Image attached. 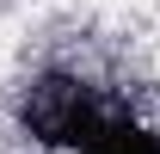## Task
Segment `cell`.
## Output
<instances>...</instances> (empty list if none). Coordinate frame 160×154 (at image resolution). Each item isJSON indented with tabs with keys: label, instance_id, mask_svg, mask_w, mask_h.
I'll return each instance as SVG.
<instances>
[{
	"label": "cell",
	"instance_id": "1",
	"mask_svg": "<svg viewBox=\"0 0 160 154\" xmlns=\"http://www.w3.org/2000/svg\"><path fill=\"white\" fill-rule=\"evenodd\" d=\"M19 117H25V130L37 136L43 148H74L80 154L111 117H123V105L105 99L92 80H80V74H37L25 86Z\"/></svg>",
	"mask_w": 160,
	"mask_h": 154
},
{
	"label": "cell",
	"instance_id": "2",
	"mask_svg": "<svg viewBox=\"0 0 160 154\" xmlns=\"http://www.w3.org/2000/svg\"><path fill=\"white\" fill-rule=\"evenodd\" d=\"M80 154H160V136H154V130H142L136 117L123 111V117H111V123H105V130L92 136Z\"/></svg>",
	"mask_w": 160,
	"mask_h": 154
}]
</instances>
